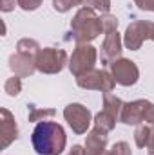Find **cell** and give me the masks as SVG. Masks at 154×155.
<instances>
[{"instance_id":"27","label":"cell","mask_w":154,"mask_h":155,"mask_svg":"<svg viewBox=\"0 0 154 155\" xmlns=\"http://www.w3.org/2000/svg\"><path fill=\"white\" fill-rule=\"evenodd\" d=\"M147 152L154 155V124H151V134H149V141H147Z\"/></svg>"},{"instance_id":"23","label":"cell","mask_w":154,"mask_h":155,"mask_svg":"<svg viewBox=\"0 0 154 155\" xmlns=\"http://www.w3.org/2000/svg\"><path fill=\"white\" fill-rule=\"evenodd\" d=\"M111 153L113 155H132V152H131V146H129L125 141H120V143L113 144Z\"/></svg>"},{"instance_id":"30","label":"cell","mask_w":154,"mask_h":155,"mask_svg":"<svg viewBox=\"0 0 154 155\" xmlns=\"http://www.w3.org/2000/svg\"><path fill=\"white\" fill-rule=\"evenodd\" d=\"M151 40L154 41V25H152V33H151Z\"/></svg>"},{"instance_id":"15","label":"cell","mask_w":154,"mask_h":155,"mask_svg":"<svg viewBox=\"0 0 154 155\" xmlns=\"http://www.w3.org/2000/svg\"><path fill=\"white\" fill-rule=\"evenodd\" d=\"M121 108H123V101H121L118 96H113L111 92L103 94V110H105V112H109L111 116H114L116 119L120 121Z\"/></svg>"},{"instance_id":"11","label":"cell","mask_w":154,"mask_h":155,"mask_svg":"<svg viewBox=\"0 0 154 155\" xmlns=\"http://www.w3.org/2000/svg\"><path fill=\"white\" fill-rule=\"evenodd\" d=\"M9 69L15 72V76L29 78L37 71V58L35 56H27V54L15 52V54L9 56Z\"/></svg>"},{"instance_id":"13","label":"cell","mask_w":154,"mask_h":155,"mask_svg":"<svg viewBox=\"0 0 154 155\" xmlns=\"http://www.w3.org/2000/svg\"><path fill=\"white\" fill-rule=\"evenodd\" d=\"M107 148V134L93 128L85 139V155H100Z\"/></svg>"},{"instance_id":"9","label":"cell","mask_w":154,"mask_h":155,"mask_svg":"<svg viewBox=\"0 0 154 155\" xmlns=\"http://www.w3.org/2000/svg\"><path fill=\"white\" fill-rule=\"evenodd\" d=\"M111 74L114 78V81L121 87H132L138 83L140 79V71L138 65L132 60L127 58H120L111 65Z\"/></svg>"},{"instance_id":"4","label":"cell","mask_w":154,"mask_h":155,"mask_svg":"<svg viewBox=\"0 0 154 155\" xmlns=\"http://www.w3.org/2000/svg\"><path fill=\"white\" fill-rule=\"evenodd\" d=\"M67 63V52L64 49L44 47L37 54V71L42 74H58Z\"/></svg>"},{"instance_id":"22","label":"cell","mask_w":154,"mask_h":155,"mask_svg":"<svg viewBox=\"0 0 154 155\" xmlns=\"http://www.w3.org/2000/svg\"><path fill=\"white\" fill-rule=\"evenodd\" d=\"M80 4H82V0H53V7L58 13H67Z\"/></svg>"},{"instance_id":"2","label":"cell","mask_w":154,"mask_h":155,"mask_svg":"<svg viewBox=\"0 0 154 155\" xmlns=\"http://www.w3.org/2000/svg\"><path fill=\"white\" fill-rule=\"evenodd\" d=\"M102 33H103V29H102V22H100V16L96 15V11L91 7L78 9L76 15L71 20V36L69 38H73L80 45V43L93 41Z\"/></svg>"},{"instance_id":"24","label":"cell","mask_w":154,"mask_h":155,"mask_svg":"<svg viewBox=\"0 0 154 155\" xmlns=\"http://www.w3.org/2000/svg\"><path fill=\"white\" fill-rule=\"evenodd\" d=\"M44 0H16V4L24 9V11H35L42 5Z\"/></svg>"},{"instance_id":"7","label":"cell","mask_w":154,"mask_h":155,"mask_svg":"<svg viewBox=\"0 0 154 155\" xmlns=\"http://www.w3.org/2000/svg\"><path fill=\"white\" fill-rule=\"evenodd\" d=\"M154 22L147 20H134L132 24H129L125 35H123V43L129 51H138L145 40H151Z\"/></svg>"},{"instance_id":"16","label":"cell","mask_w":154,"mask_h":155,"mask_svg":"<svg viewBox=\"0 0 154 155\" xmlns=\"http://www.w3.org/2000/svg\"><path fill=\"white\" fill-rule=\"evenodd\" d=\"M40 43L37 40H31V38H22L18 43H16V52L20 54H27V56H35L40 52Z\"/></svg>"},{"instance_id":"6","label":"cell","mask_w":154,"mask_h":155,"mask_svg":"<svg viewBox=\"0 0 154 155\" xmlns=\"http://www.w3.org/2000/svg\"><path fill=\"white\" fill-rule=\"evenodd\" d=\"M96 58H98V52L91 43H80V45H76V49L73 51V54L69 58V71L73 72L75 78L87 71H93Z\"/></svg>"},{"instance_id":"18","label":"cell","mask_w":154,"mask_h":155,"mask_svg":"<svg viewBox=\"0 0 154 155\" xmlns=\"http://www.w3.org/2000/svg\"><path fill=\"white\" fill-rule=\"evenodd\" d=\"M149 134H151V126L147 124H138L136 132H134V143L138 148H145L147 141H149Z\"/></svg>"},{"instance_id":"21","label":"cell","mask_w":154,"mask_h":155,"mask_svg":"<svg viewBox=\"0 0 154 155\" xmlns=\"http://www.w3.org/2000/svg\"><path fill=\"white\" fill-rule=\"evenodd\" d=\"M100 22H102V29H103V33L107 35V33H113V31H118V18L113 16V15H102L100 16Z\"/></svg>"},{"instance_id":"20","label":"cell","mask_w":154,"mask_h":155,"mask_svg":"<svg viewBox=\"0 0 154 155\" xmlns=\"http://www.w3.org/2000/svg\"><path fill=\"white\" fill-rule=\"evenodd\" d=\"M4 90H5V94H7V96H11V97L18 96V94H20V90H22V79H20L18 76L9 78V79L4 83Z\"/></svg>"},{"instance_id":"12","label":"cell","mask_w":154,"mask_h":155,"mask_svg":"<svg viewBox=\"0 0 154 155\" xmlns=\"http://www.w3.org/2000/svg\"><path fill=\"white\" fill-rule=\"evenodd\" d=\"M0 132H2V148H7L13 141L18 139V126L15 123V116L7 110H0Z\"/></svg>"},{"instance_id":"1","label":"cell","mask_w":154,"mask_h":155,"mask_svg":"<svg viewBox=\"0 0 154 155\" xmlns=\"http://www.w3.org/2000/svg\"><path fill=\"white\" fill-rule=\"evenodd\" d=\"M31 143L38 155H60L65 150L67 135L62 124L54 121H40L31 134Z\"/></svg>"},{"instance_id":"10","label":"cell","mask_w":154,"mask_h":155,"mask_svg":"<svg viewBox=\"0 0 154 155\" xmlns=\"http://www.w3.org/2000/svg\"><path fill=\"white\" fill-rule=\"evenodd\" d=\"M120 58H121V36L118 31L107 33L103 43H102V63L113 65Z\"/></svg>"},{"instance_id":"29","label":"cell","mask_w":154,"mask_h":155,"mask_svg":"<svg viewBox=\"0 0 154 155\" xmlns=\"http://www.w3.org/2000/svg\"><path fill=\"white\" fill-rule=\"evenodd\" d=\"M100 155H113V153H111V150H105L103 153H100Z\"/></svg>"},{"instance_id":"8","label":"cell","mask_w":154,"mask_h":155,"mask_svg":"<svg viewBox=\"0 0 154 155\" xmlns=\"http://www.w3.org/2000/svg\"><path fill=\"white\" fill-rule=\"evenodd\" d=\"M64 117L67 121V124L71 126V130L76 134V135H82L87 132L89 124L93 123V117H91V112L87 107L80 105V103H71L64 108Z\"/></svg>"},{"instance_id":"17","label":"cell","mask_w":154,"mask_h":155,"mask_svg":"<svg viewBox=\"0 0 154 155\" xmlns=\"http://www.w3.org/2000/svg\"><path fill=\"white\" fill-rule=\"evenodd\" d=\"M54 114H56L54 108H38L37 105H29V121L31 123L45 121L47 117H54Z\"/></svg>"},{"instance_id":"25","label":"cell","mask_w":154,"mask_h":155,"mask_svg":"<svg viewBox=\"0 0 154 155\" xmlns=\"http://www.w3.org/2000/svg\"><path fill=\"white\" fill-rule=\"evenodd\" d=\"M142 11H151L154 13V0H132Z\"/></svg>"},{"instance_id":"14","label":"cell","mask_w":154,"mask_h":155,"mask_svg":"<svg viewBox=\"0 0 154 155\" xmlns=\"http://www.w3.org/2000/svg\"><path fill=\"white\" fill-rule=\"evenodd\" d=\"M116 119L114 116H111L109 112H105V110H102V112H98L94 119H93V123H94V128L96 130H100V132H103V134H109V132H113L116 126Z\"/></svg>"},{"instance_id":"3","label":"cell","mask_w":154,"mask_h":155,"mask_svg":"<svg viewBox=\"0 0 154 155\" xmlns=\"http://www.w3.org/2000/svg\"><path fill=\"white\" fill-rule=\"evenodd\" d=\"M120 121L123 124H154V103L147 99H136V101H129L123 103L121 108V116Z\"/></svg>"},{"instance_id":"19","label":"cell","mask_w":154,"mask_h":155,"mask_svg":"<svg viewBox=\"0 0 154 155\" xmlns=\"http://www.w3.org/2000/svg\"><path fill=\"white\" fill-rule=\"evenodd\" d=\"M82 5L100 11L102 15H107L111 11V0H82Z\"/></svg>"},{"instance_id":"28","label":"cell","mask_w":154,"mask_h":155,"mask_svg":"<svg viewBox=\"0 0 154 155\" xmlns=\"http://www.w3.org/2000/svg\"><path fill=\"white\" fill-rule=\"evenodd\" d=\"M67 155H85V146H80V144H75L71 150H69V153Z\"/></svg>"},{"instance_id":"26","label":"cell","mask_w":154,"mask_h":155,"mask_svg":"<svg viewBox=\"0 0 154 155\" xmlns=\"http://www.w3.org/2000/svg\"><path fill=\"white\" fill-rule=\"evenodd\" d=\"M0 9L4 13H9L15 9V0H0Z\"/></svg>"},{"instance_id":"5","label":"cell","mask_w":154,"mask_h":155,"mask_svg":"<svg viewBox=\"0 0 154 155\" xmlns=\"http://www.w3.org/2000/svg\"><path fill=\"white\" fill-rule=\"evenodd\" d=\"M76 85L85 90H100V92L107 94V92H113L116 81L111 72L93 69V71H87V72L76 76Z\"/></svg>"}]
</instances>
